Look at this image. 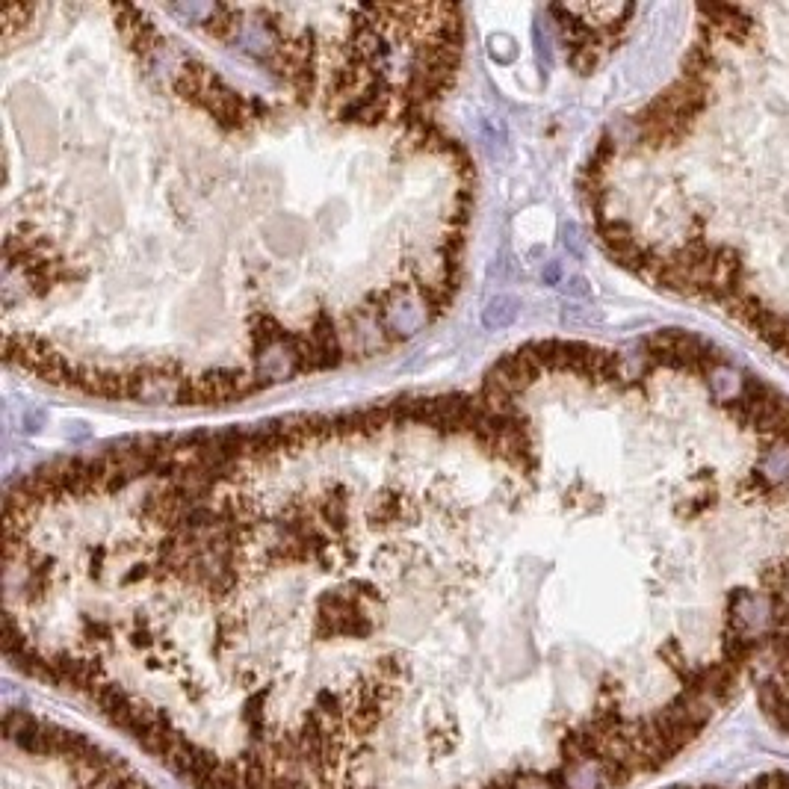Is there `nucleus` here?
<instances>
[{
	"label": "nucleus",
	"instance_id": "obj_1",
	"mask_svg": "<svg viewBox=\"0 0 789 789\" xmlns=\"http://www.w3.org/2000/svg\"><path fill=\"white\" fill-rule=\"evenodd\" d=\"M781 621V603L769 592L739 589L727 600V627L745 639L766 642Z\"/></svg>",
	"mask_w": 789,
	"mask_h": 789
},
{
	"label": "nucleus",
	"instance_id": "obj_10",
	"mask_svg": "<svg viewBox=\"0 0 789 789\" xmlns=\"http://www.w3.org/2000/svg\"><path fill=\"white\" fill-rule=\"evenodd\" d=\"M565 293L574 296V299H589V296H592V290H589V284H586L583 278H571V281H565Z\"/></svg>",
	"mask_w": 789,
	"mask_h": 789
},
{
	"label": "nucleus",
	"instance_id": "obj_7",
	"mask_svg": "<svg viewBox=\"0 0 789 789\" xmlns=\"http://www.w3.org/2000/svg\"><path fill=\"white\" fill-rule=\"evenodd\" d=\"M707 382H710L713 396L719 402H724V405H733L742 396V388H745V376H739L730 364H722L713 373H707Z\"/></svg>",
	"mask_w": 789,
	"mask_h": 789
},
{
	"label": "nucleus",
	"instance_id": "obj_4",
	"mask_svg": "<svg viewBox=\"0 0 789 789\" xmlns=\"http://www.w3.org/2000/svg\"><path fill=\"white\" fill-rule=\"evenodd\" d=\"M317 358V373L320 370H334L343 361V334L337 331L329 311H317L311 329L305 331Z\"/></svg>",
	"mask_w": 789,
	"mask_h": 789
},
{
	"label": "nucleus",
	"instance_id": "obj_2",
	"mask_svg": "<svg viewBox=\"0 0 789 789\" xmlns=\"http://www.w3.org/2000/svg\"><path fill=\"white\" fill-rule=\"evenodd\" d=\"M544 373H541V367L526 355L524 349L518 346L515 352H506V355H500L494 364H491V370L482 376V382H488V385H497V388H503L506 394L512 396H521L526 394L538 379H541Z\"/></svg>",
	"mask_w": 789,
	"mask_h": 789
},
{
	"label": "nucleus",
	"instance_id": "obj_9",
	"mask_svg": "<svg viewBox=\"0 0 789 789\" xmlns=\"http://www.w3.org/2000/svg\"><path fill=\"white\" fill-rule=\"evenodd\" d=\"M373 524L376 526H391L399 518V500L396 497H382V500H376V506H373Z\"/></svg>",
	"mask_w": 789,
	"mask_h": 789
},
{
	"label": "nucleus",
	"instance_id": "obj_3",
	"mask_svg": "<svg viewBox=\"0 0 789 789\" xmlns=\"http://www.w3.org/2000/svg\"><path fill=\"white\" fill-rule=\"evenodd\" d=\"M113 12H116V27L128 39L133 54L142 60H151L160 45V30L154 27V21L136 6H116Z\"/></svg>",
	"mask_w": 789,
	"mask_h": 789
},
{
	"label": "nucleus",
	"instance_id": "obj_6",
	"mask_svg": "<svg viewBox=\"0 0 789 789\" xmlns=\"http://www.w3.org/2000/svg\"><path fill=\"white\" fill-rule=\"evenodd\" d=\"M207 36L219 39V42H234L243 30V9L240 6H228V3H213L210 15L198 24Z\"/></svg>",
	"mask_w": 789,
	"mask_h": 789
},
{
	"label": "nucleus",
	"instance_id": "obj_8",
	"mask_svg": "<svg viewBox=\"0 0 789 789\" xmlns=\"http://www.w3.org/2000/svg\"><path fill=\"white\" fill-rule=\"evenodd\" d=\"M521 314V302L515 296H494L485 311H482V326L485 329H509Z\"/></svg>",
	"mask_w": 789,
	"mask_h": 789
},
{
	"label": "nucleus",
	"instance_id": "obj_12",
	"mask_svg": "<svg viewBox=\"0 0 789 789\" xmlns=\"http://www.w3.org/2000/svg\"><path fill=\"white\" fill-rule=\"evenodd\" d=\"M559 275H562L559 263H550V266L544 269V284H559Z\"/></svg>",
	"mask_w": 789,
	"mask_h": 789
},
{
	"label": "nucleus",
	"instance_id": "obj_11",
	"mask_svg": "<svg viewBox=\"0 0 789 789\" xmlns=\"http://www.w3.org/2000/svg\"><path fill=\"white\" fill-rule=\"evenodd\" d=\"M565 246H568L574 255H583V246H580V231H577L574 225H568V228H565Z\"/></svg>",
	"mask_w": 789,
	"mask_h": 789
},
{
	"label": "nucleus",
	"instance_id": "obj_5",
	"mask_svg": "<svg viewBox=\"0 0 789 789\" xmlns=\"http://www.w3.org/2000/svg\"><path fill=\"white\" fill-rule=\"evenodd\" d=\"M757 476L769 494L789 488V441H775L757 461Z\"/></svg>",
	"mask_w": 789,
	"mask_h": 789
}]
</instances>
